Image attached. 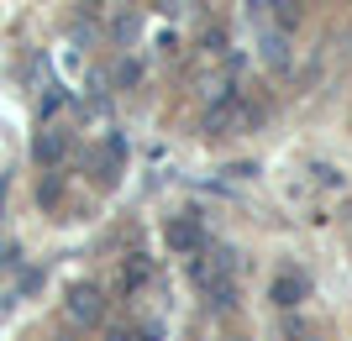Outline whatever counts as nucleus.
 Listing matches in <instances>:
<instances>
[{
    "instance_id": "nucleus-1",
    "label": "nucleus",
    "mask_w": 352,
    "mask_h": 341,
    "mask_svg": "<svg viewBox=\"0 0 352 341\" xmlns=\"http://www.w3.org/2000/svg\"><path fill=\"white\" fill-rule=\"evenodd\" d=\"M69 315L79 320V326H95V320L105 315V299H100V289H95V283H79V289L69 294Z\"/></svg>"
},
{
    "instance_id": "nucleus-2",
    "label": "nucleus",
    "mask_w": 352,
    "mask_h": 341,
    "mask_svg": "<svg viewBox=\"0 0 352 341\" xmlns=\"http://www.w3.org/2000/svg\"><path fill=\"white\" fill-rule=\"evenodd\" d=\"M32 152H37V163H58L63 152H69V132H58V126H53V132H43Z\"/></svg>"
},
{
    "instance_id": "nucleus-3",
    "label": "nucleus",
    "mask_w": 352,
    "mask_h": 341,
    "mask_svg": "<svg viewBox=\"0 0 352 341\" xmlns=\"http://www.w3.org/2000/svg\"><path fill=\"white\" fill-rule=\"evenodd\" d=\"M168 247H179V252H195L200 247V226L184 215V221H168Z\"/></svg>"
},
{
    "instance_id": "nucleus-4",
    "label": "nucleus",
    "mask_w": 352,
    "mask_h": 341,
    "mask_svg": "<svg viewBox=\"0 0 352 341\" xmlns=\"http://www.w3.org/2000/svg\"><path fill=\"white\" fill-rule=\"evenodd\" d=\"M274 299H279V305H300V299H305V283L300 279H279L274 283Z\"/></svg>"
},
{
    "instance_id": "nucleus-5",
    "label": "nucleus",
    "mask_w": 352,
    "mask_h": 341,
    "mask_svg": "<svg viewBox=\"0 0 352 341\" xmlns=\"http://www.w3.org/2000/svg\"><path fill=\"white\" fill-rule=\"evenodd\" d=\"M105 341H132V336H126V331H111V336H105Z\"/></svg>"
},
{
    "instance_id": "nucleus-6",
    "label": "nucleus",
    "mask_w": 352,
    "mask_h": 341,
    "mask_svg": "<svg viewBox=\"0 0 352 341\" xmlns=\"http://www.w3.org/2000/svg\"><path fill=\"white\" fill-rule=\"evenodd\" d=\"M232 341H242V336H232Z\"/></svg>"
}]
</instances>
